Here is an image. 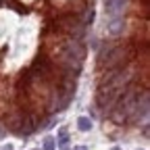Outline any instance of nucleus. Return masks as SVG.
Wrapping results in <instances>:
<instances>
[{
  "label": "nucleus",
  "mask_w": 150,
  "mask_h": 150,
  "mask_svg": "<svg viewBox=\"0 0 150 150\" xmlns=\"http://www.w3.org/2000/svg\"><path fill=\"white\" fill-rule=\"evenodd\" d=\"M148 106H150V96H148V90H142V96L138 94L136 104H134V110H131L129 119H134V121H144V119L148 117Z\"/></svg>",
  "instance_id": "f03ea898"
},
{
  "label": "nucleus",
  "mask_w": 150,
  "mask_h": 150,
  "mask_svg": "<svg viewBox=\"0 0 150 150\" xmlns=\"http://www.w3.org/2000/svg\"><path fill=\"white\" fill-rule=\"evenodd\" d=\"M0 136H2V125H0Z\"/></svg>",
  "instance_id": "1a4fd4ad"
},
{
  "label": "nucleus",
  "mask_w": 150,
  "mask_h": 150,
  "mask_svg": "<svg viewBox=\"0 0 150 150\" xmlns=\"http://www.w3.org/2000/svg\"><path fill=\"white\" fill-rule=\"evenodd\" d=\"M125 59H127V50L123 46H104L98 54V67L102 71H108V69L121 67Z\"/></svg>",
  "instance_id": "f257e3e1"
},
{
  "label": "nucleus",
  "mask_w": 150,
  "mask_h": 150,
  "mask_svg": "<svg viewBox=\"0 0 150 150\" xmlns=\"http://www.w3.org/2000/svg\"><path fill=\"white\" fill-rule=\"evenodd\" d=\"M69 142V136H67V129H61V134H59V144L61 146H65Z\"/></svg>",
  "instance_id": "423d86ee"
},
{
  "label": "nucleus",
  "mask_w": 150,
  "mask_h": 150,
  "mask_svg": "<svg viewBox=\"0 0 150 150\" xmlns=\"http://www.w3.org/2000/svg\"><path fill=\"white\" fill-rule=\"evenodd\" d=\"M127 4V0H106V13L110 17H119Z\"/></svg>",
  "instance_id": "7ed1b4c3"
},
{
  "label": "nucleus",
  "mask_w": 150,
  "mask_h": 150,
  "mask_svg": "<svg viewBox=\"0 0 150 150\" xmlns=\"http://www.w3.org/2000/svg\"><path fill=\"white\" fill-rule=\"evenodd\" d=\"M112 150H121V148H112Z\"/></svg>",
  "instance_id": "9d476101"
},
{
  "label": "nucleus",
  "mask_w": 150,
  "mask_h": 150,
  "mask_svg": "<svg viewBox=\"0 0 150 150\" xmlns=\"http://www.w3.org/2000/svg\"><path fill=\"white\" fill-rule=\"evenodd\" d=\"M54 146H56V144H54L52 138H46V140H44V150H54Z\"/></svg>",
  "instance_id": "0eeeda50"
},
{
  "label": "nucleus",
  "mask_w": 150,
  "mask_h": 150,
  "mask_svg": "<svg viewBox=\"0 0 150 150\" xmlns=\"http://www.w3.org/2000/svg\"><path fill=\"white\" fill-rule=\"evenodd\" d=\"M73 150H88V148H86V146H75Z\"/></svg>",
  "instance_id": "6e6552de"
},
{
  "label": "nucleus",
  "mask_w": 150,
  "mask_h": 150,
  "mask_svg": "<svg viewBox=\"0 0 150 150\" xmlns=\"http://www.w3.org/2000/svg\"><path fill=\"white\" fill-rule=\"evenodd\" d=\"M77 127H79L81 131H90V129H92V119H90V117H79V119H77Z\"/></svg>",
  "instance_id": "39448f33"
},
{
  "label": "nucleus",
  "mask_w": 150,
  "mask_h": 150,
  "mask_svg": "<svg viewBox=\"0 0 150 150\" xmlns=\"http://www.w3.org/2000/svg\"><path fill=\"white\" fill-rule=\"evenodd\" d=\"M106 29H108V33H110L112 38L121 35V33H123V19H121V15H119V17H110Z\"/></svg>",
  "instance_id": "20e7f679"
}]
</instances>
